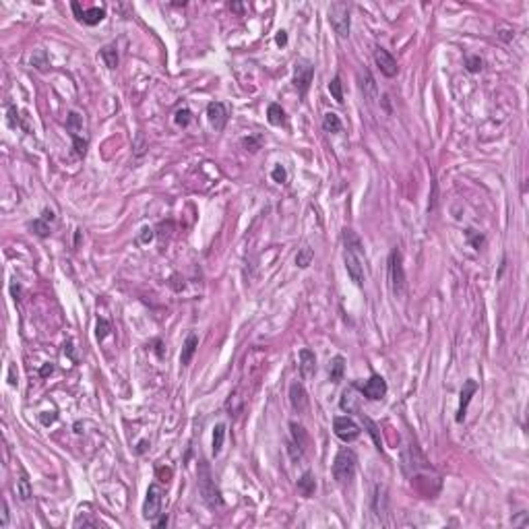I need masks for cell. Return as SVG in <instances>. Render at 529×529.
<instances>
[{
    "instance_id": "1",
    "label": "cell",
    "mask_w": 529,
    "mask_h": 529,
    "mask_svg": "<svg viewBox=\"0 0 529 529\" xmlns=\"http://www.w3.org/2000/svg\"><path fill=\"white\" fill-rule=\"evenodd\" d=\"M343 242H345V269H347V275L351 277V281H354L356 285H362V281H364V258H362L360 238L351 230H345Z\"/></svg>"
},
{
    "instance_id": "7",
    "label": "cell",
    "mask_w": 529,
    "mask_h": 529,
    "mask_svg": "<svg viewBox=\"0 0 529 529\" xmlns=\"http://www.w3.org/2000/svg\"><path fill=\"white\" fill-rule=\"evenodd\" d=\"M333 430H335V436L343 443H351V440H356L360 436V428L358 424L351 420L347 415H339L333 420Z\"/></svg>"
},
{
    "instance_id": "16",
    "label": "cell",
    "mask_w": 529,
    "mask_h": 529,
    "mask_svg": "<svg viewBox=\"0 0 529 529\" xmlns=\"http://www.w3.org/2000/svg\"><path fill=\"white\" fill-rule=\"evenodd\" d=\"M343 372H345V358L343 356H335L333 360L329 362V379L333 383H339L343 379Z\"/></svg>"
},
{
    "instance_id": "38",
    "label": "cell",
    "mask_w": 529,
    "mask_h": 529,
    "mask_svg": "<svg viewBox=\"0 0 529 529\" xmlns=\"http://www.w3.org/2000/svg\"><path fill=\"white\" fill-rule=\"evenodd\" d=\"M242 145H244L246 149H250V151H258V149H260V139L250 137V139H244V141H242Z\"/></svg>"
},
{
    "instance_id": "35",
    "label": "cell",
    "mask_w": 529,
    "mask_h": 529,
    "mask_svg": "<svg viewBox=\"0 0 529 529\" xmlns=\"http://www.w3.org/2000/svg\"><path fill=\"white\" fill-rule=\"evenodd\" d=\"M95 333H97V339H99V341L105 339L108 333H110V323L103 321V319H99V321H97V331H95Z\"/></svg>"
},
{
    "instance_id": "6",
    "label": "cell",
    "mask_w": 529,
    "mask_h": 529,
    "mask_svg": "<svg viewBox=\"0 0 529 529\" xmlns=\"http://www.w3.org/2000/svg\"><path fill=\"white\" fill-rule=\"evenodd\" d=\"M162 502H164V490L157 486V484H151L147 490V498L143 504V517L153 521L155 517L162 515Z\"/></svg>"
},
{
    "instance_id": "39",
    "label": "cell",
    "mask_w": 529,
    "mask_h": 529,
    "mask_svg": "<svg viewBox=\"0 0 529 529\" xmlns=\"http://www.w3.org/2000/svg\"><path fill=\"white\" fill-rule=\"evenodd\" d=\"M31 64H35L37 69H43V66H46V54H43V52H39V58H35V56H33V58H31Z\"/></svg>"
},
{
    "instance_id": "28",
    "label": "cell",
    "mask_w": 529,
    "mask_h": 529,
    "mask_svg": "<svg viewBox=\"0 0 529 529\" xmlns=\"http://www.w3.org/2000/svg\"><path fill=\"white\" fill-rule=\"evenodd\" d=\"M329 91H331V95L335 97V101H343V89H341V79L339 77H335L333 81L329 83Z\"/></svg>"
},
{
    "instance_id": "25",
    "label": "cell",
    "mask_w": 529,
    "mask_h": 529,
    "mask_svg": "<svg viewBox=\"0 0 529 529\" xmlns=\"http://www.w3.org/2000/svg\"><path fill=\"white\" fill-rule=\"evenodd\" d=\"M224 438H226V426L217 424L213 430V455H219V451L224 447Z\"/></svg>"
},
{
    "instance_id": "3",
    "label": "cell",
    "mask_w": 529,
    "mask_h": 529,
    "mask_svg": "<svg viewBox=\"0 0 529 529\" xmlns=\"http://www.w3.org/2000/svg\"><path fill=\"white\" fill-rule=\"evenodd\" d=\"M389 281H391V290L395 298H403L407 292V277H405V269H403V258L401 252L393 248L391 256H389Z\"/></svg>"
},
{
    "instance_id": "44",
    "label": "cell",
    "mask_w": 529,
    "mask_h": 529,
    "mask_svg": "<svg viewBox=\"0 0 529 529\" xmlns=\"http://www.w3.org/2000/svg\"><path fill=\"white\" fill-rule=\"evenodd\" d=\"M52 370H54V366H52V364L43 366V368H41V377H48V374H52Z\"/></svg>"
},
{
    "instance_id": "42",
    "label": "cell",
    "mask_w": 529,
    "mask_h": 529,
    "mask_svg": "<svg viewBox=\"0 0 529 529\" xmlns=\"http://www.w3.org/2000/svg\"><path fill=\"white\" fill-rule=\"evenodd\" d=\"M275 41L279 43V46H285V43H288V33H285V31H279L277 37H275Z\"/></svg>"
},
{
    "instance_id": "19",
    "label": "cell",
    "mask_w": 529,
    "mask_h": 529,
    "mask_svg": "<svg viewBox=\"0 0 529 529\" xmlns=\"http://www.w3.org/2000/svg\"><path fill=\"white\" fill-rule=\"evenodd\" d=\"M17 494L21 500H29L31 498V484H29V478L25 471H21L19 480H17Z\"/></svg>"
},
{
    "instance_id": "13",
    "label": "cell",
    "mask_w": 529,
    "mask_h": 529,
    "mask_svg": "<svg viewBox=\"0 0 529 529\" xmlns=\"http://www.w3.org/2000/svg\"><path fill=\"white\" fill-rule=\"evenodd\" d=\"M314 372H316V356H314V351H310L308 347L300 349V374H302V379L304 381L312 379Z\"/></svg>"
},
{
    "instance_id": "29",
    "label": "cell",
    "mask_w": 529,
    "mask_h": 529,
    "mask_svg": "<svg viewBox=\"0 0 529 529\" xmlns=\"http://www.w3.org/2000/svg\"><path fill=\"white\" fill-rule=\"evenodd\" d=\"M190 120H192V114H190V110H186V108L178 110V112H176V116H174V122L178 124V126H182V128L188 126Z\"/></svg>"
},
{
    "instance_id": "36",
    "label": "cell",
    "mask_w": 529,
    "mask_h": 529,
    "mask_svg": "<svg viewBox=\"0 0 529 529\" xmlns=\"http://www.w3.org/2000/svg\"><path fill=\"white\" fill-rule=\"evenodd\" d=\"M467 238L471 240V244H473V248H475V250H480V246L484 244V236L475 234V230H467Z\"/></svg>"
},
{
    "instance_id": "8",
    "label": "cell",
    "mask_w": 529,
    "mask_h": 529,
    "mask_svg": "<svg viewBox=\"0 0 529 529\" xmlns=\"http://www.w3.org/2000/svg\"><path fill=\"white\" fill-rule=\"evenodd\" d=\"M312 77H314V66L312 62L308 60H298L296 62V71H294V85L300 93H306L308 87L312 83Z\"/></svg>"
},
{
    "instance_id": "18",
    "label": "cell",
    "mask_w": 529,
    "mask_h": 529,
    "mask_svg": "<svg viewBox=\"0 0 529 529\" xmlns=\"http://www.w3.org/2000/svg\"><path fill=\"white\" fill-rule=\"evenodd\" d=\"M354 391H356V385H351L349 389H345L343 391V397H341V409L343 411H358V397L354 395Z\"/></svg>"
},
{
    "instance_id": "40",
    "label": "cell",
    "mask_w": 529,
    "mask_h": 529,
    "mask_svg": "<svg viewBox=\"0 0 529 529\" xmlns=\"http://www.w3.org/2000/svg\"><path fill=\"white\" fill-rule=\"evenodd\" d=\"M141 232H143V234H141V238H139L141 242H149V240L153 238V230H151V228H143Z\"/></svg>"
},
{
    "instance_id": "47",
    "label": "cell",
    "mask_w": 529,
    "mask_h": 529,
    "mask_svg": "<svg viewBox=\"0 0 529 529\" xmlns=\"http://www.w3.org/2000/svg\"><path fill=\"white\" fill-rule=\"evenodd\" d=\"M15 383H17V381H15V368L11 366V385H15Z\"/></svg>"
},
{
    "instance_id": "5",
    "label": "cell",
    "mask_w": 529,
    "mask_h": 529,
    "mask_svg": "<svg viewBox=\"0 0 529 529\" xmlns=\"http://www.w3.org/2000/svg\"><path fill=\"white\" fill-rule=\"evenodd\" d=\"M329 21L333 25L335 33L339 37L349 35V25H351V17H349V5L345 3H333L329 5Z\"/></svg>"
},
{
    "instance_id": "24",
    "label": "cell",
    "mask_w": 529,
    "mask_h": 529,
    "mask_svg": "<svg viewBox=\"0 0 529 529\" xmlns=\"http://www.w3.org/2000/svg\"><path fill=\"white\" fill-rule=\"evenodd\" d=\"M267 116H269V122H271L273 126H281V124L285 122V112L281 110L279 103H271V105H269Z\"/></svg>"
},
{
    "instance_id": "15",
    "label": "cell",
    "mask_w": 529,
    "mask_h": 529,
    "mask_svg": "<svg viewBox=\"0 0 529 529\" xmlns=\"http://www.w3.org/2000/svg\"><path fill=\"white\" fill-rule=\"evenodd\" d=\"M316 490V482H314V475L310 471H306L300 480H298V492L304 496V498H310Z\"/></svg>"
},
{
    "instance_id": "12",
    "label": "cell",
    "mask_w": 529,
    "mask_h": 529,
    "mask_svg": "<svg viewBox=\"0 0 529 529\" xmlns=\"http://www.w3.org/2000/svg\"><path fill=\"white\" fill-rule=\"evenodd\" d=\"M478 391V383L475 381H465L463 385V391H461V399H459V409H457V422H463L465 420V413H467V405L471 401V397L475 395Z\"/></svg>"
},
{
    "instance_id": "45",
    "label": "cell",
    "mask_w": 529,
    "mask_h": 529,
    "mask_svg": "<svg viewBox=\"0 0 529 529\" xmlns=\"http://www.w3.org/2000/svg\"><path fill=\"white\" fill-rule=\"evenodd\" d=\"M54 420H56V415H54V413H52L50 417H48V415H41V422H43V424H52Z\"/></svg>"
},
{
    "instance_id": "23",
    "label": "cell",
    "mask_w": 529,
    "mask_h": 529,
    "mask_svg": "<svg viewBox=\"0 0 529 529\" xmlns=\"http://www.w3.org/2000/svg\"><path fill=\"white\" fill-rule=\"evenodd\" d=\"M312 258H314V250L310 248V246H302L300 250H298V254H296V264L300 269H306L308 264L312 262Z\"/></svg>"
},
{
    "instance_id": "21",
    "label": "cell",
    "mask_w": 529,
    "mask_h": 529,
    "mask_svg": "<svg viewBox=\"0 0 529 529\" xmlns=\"http://www.w3.org/2000/svg\"><path fill=\"white\" fill-rule=\"evenodd\" d=\"M101 58H103V62H105L108 69H116V66H118V52H116L114 43H110V46H103V48H101Z\"/></svg>"
},
{
    "instance_id": "31",
    "label": "cell",
    "mask_w": 529,
    "mask_h": 529,
    "mask_svg": "<svg viewBox=\"0 0 529 529\" xmlns=\"http://www.w3.org/2000/svg\"><path fill=\"white\" fill-rule=\"evenodd\" d=\"M364 77H366V83H362V89L368 97H374V93H377V85H374V79L370 77L368 71H364Z\"/></svg>"
},
{
    "instance_id": "33",
    "label": "cell",
    "mask_w": 529,
    "mask_h": 529,
    "mask_svg": "<svg viewBox=\"0 0 529 529\" xmlns=\"http://www.w3.org/2000/svg\"><path fill=\"white\" fill-rule=\"evenodd\" d=\"M271 178H273L277 184H283L285 180H288V172H285V168H283V166H277V168L271 172Z\"/></svg>"
},
{
    "instance_id": "2",
    "label": "cell",
    "mask_w": 529,
    "mask_h": 529,
    "mask_svg": "<svg viewBox=\"0 0 529 529\" xmlns=\"http://www.w3.org/2000/svg\"><path fill=\"white\" fill-rule=\"evenodd\" d=\"M198 490H201L203 500L211 506V509L224 506V498L219 494V488L215 486V480L211 475V467H209L207 461H201V465H198Z\"/></svg>"
},
{
    "instance_id": "22",
    "label": "cell",
    "mask_w": 529,
    "mask_h": 529,
    "mask_svg": "<svg viewBox=\"0 0 529 529\" xmlns=\"http://www.w3.org/2000/svg\"><path fill=\"white\" fill-rule=\"evenodd\" d=\"M290 428H292V436H294V447H298L300 451H304V449H306V443H308V436H306L304 428L298 426L296 422H292Z\"/></svg>"
},
{
    "instance_id": "30",
    "label": "cell",
    "mask_w": 529,
    "mask_h": 529,
    "mask_svg": "<svg viewBox=\"0 0 529 529\" xmlns=\"http://www.w3.org/2000/svg\"><path fill=\"white\" fill-rule=\"evenodd\" d=\"M33 232H35L37 236H41V238H46V236L50 234V222H46L43 217L35 219V222H33Z\"/></svg>"
},
{
    "instance_id": "4",
    "label": "cell",
    "mask_w": 529,
    "mask_h": 529,
    "mask_svg": "<svg viewBox=\"0 0 529 529\" xmlns=\"http://www.w3.org/2000/svg\"><path fill=\"white\" fill-rule=\"evenodd\" d=\"M358 457L351 449H341L333 461V478L339 484H349L356 475Z\"/></svg>"
},
{
    "instance_id": "20",
    "label": "cell",
    "mask_w": 529,
    "mask_h": 529,
    "mask_svg": "<svg viewBox=\"0 0 529 529\" xmlns=\"http://www.w3.org/2000/svg\"><path fill=\"white\" fill-rule=\"evenodd\" d=\"M103 17H105V11L99 9V7H93V9H89V11H85V13H83L81 21H83L85 25H97Z\"/></svg>"
},
{
    "instance_id": "34",
    "label": "cell",
    "mask_w": 529,
    "mask_h": 529,
    "mask_svg": "<svg viewBox=\"0 0 529 529\" xmlns=\"http://www.w3.org/2000/svg\"><path fill=\"white\" fill-rule=\"evenodd\" d=\"M482 64H484V62H482L480 56H469V58H467V71H469V73H480V71H482Z\"/></svg>"
},
{
    "instance_id": "32",
    "label": "cell",
    "mask_w": 529,
    "mask_h": 529,
    "mask_svg": "<svg viewBox=\"0 0 529 529\" xmlns=\"http://www.w3.org/2000/svg\"><path fill=\"white\" fill-rule=\"evenodd\" d=\"M81 126H83V118H81L77 112H71V114H69V128H71V135H77Z\"/></svg>"
},
{
    "instance_id": "26",
    "label": "cell",
    "mask_w": 529,
    "mask_h": 529,
    "mask_svg": "<svg viewBox=\"0 0 529 529\" xmlns=\"http://www.w3.org/2000/svg\"><path fill=\"white\" fill-rule=\"evenodd\" d=\"M323 126H325V130H327V132H339V130H341V120H339V116H337V114L329 112V114H325Z\"/></svg>"
},
{
    "instance_id": "43",
    "label": "cell",
    "mask_w": 529,
    "mask_h": 529,
    "mask_svg": "<svg viewBox=\"0 0 529 529\" xmlns=\"http://www.w3.org/2000/svg\"><path fill=\"white\" fill-rule=\"evenodd\" d=\"M527 513H521V517L519 519H513V525H523V527H527Z\"/></svg>"
},
{
    "instance_id": "41",
    "label": "cell",
    "mask_w": 529,
    "mask_h": 529,
    "mask_svg": "<svg viewBox=\"0 0 529 529\" xmlns=\"http://www.w3.org/2000/svg\"><path fill=\"white\" fill-rule=\"evenodd\" d=\"M7 523H9V506L7 502H3V521H0V525L7 527Z\"/></svg>"
},
{
    "instance_id": "9",
    "label": "cell",
    "mask_w": 529,
    "mask_h": 529,
    "mask_svg": "<svg viewBox=\"0 0 529 529\" xmlns=\"http://www.w3.org/2000/svg\"><path fill=\"white\" fill-rule=\"evenodd\" d=\"M362 395L366 397V399L370 401H379L383 399V397L387 395V381L383 377H379V374H374V377H370L362 387H360Z\"/></svg>"
},
{
    "instance_id": "37",
    "label": "cell",
    "mask_w": 529,
    "mask_h": 529,
    "mask_svg": "<svg viewBox=\"0 0 529 529\" xmlns=\"http://www.w3.org/2000/svg\"><path fill=\"white\" fill-rule=\"evenodd\" d=\"M73 141H75V151H77V155H83L85 149H87V141L79 137V132H77V135H73Z\"/></svg>"
},
{
    "instance_id": "11",
    "label": "cell",
    "mask_w": 529,
    "mask_h": 529,
    "mask_svg": "<svg viewBox=\"0 0 529 529\" xmlns=\"http://www.w3.org/2000/svg\"><path fill=\"white\" fill-rule=\"evenodd\" d=\"M374 60H377V66L381 69V73H383L385 77H395L397 71H399L397 60H395L385 48H377V52H374Z\"/></svg>"
},
{
    "instance_id": "27",
    "label": "cell",
    "mask_w": 529,
    "mask_h": 529,
    "mask_svg": "<svg viewBox=\"0 0 529 529\" xmlns=\"http://www.w3.org/2000/svg\"><path fill=\"white\" fill-rule=\"evenodd\" d=\"M362 420H364V426L368 428V432H370V436L374 438V445H377V449H383V440H381V434H379V426L374 424L370 417H366L364 413H362Z\"/></svg>"
},
{
    "instance_id": "10",
    "label": "cell",
    "mask_w": 529,
    "mask_h": 529,
    "mask_svg": "<svg viewBox=\"0 0 529 529\" xmlns=\"http://www.w3.org/2000/svg\"><path fill=\"white\" fill-rule=\"evenodd\" d=\"M207 118H209V124L215 128V130H222L228 122V110L222 101H213L207 105Z\"/></svg>"
},
{
    "instance_id": "14",
    "label": "cell",
    "mask_w": 529,
    "mask_h": 529,
    "mask_svg": "<svg viewBox=\"0 0 529 529\" xmlns=\"http://www.w3.org/2000/svg\"><path fill=\"white\" fill-rule=\"evenodd\" d=\"M290 403H292L294 411H298V413H304L308 409V395H306V391L300 383L290 385Z\"/></svg>"
},
{
    "instance_id": "46",
    "label": "cell",
    "mask_w": 529,
    "mask_h": 529,
    "mask_svg": "<svg viewBox=\"0 0 529 529\" xmlns=\"http://www.w3.org/2000/svg\"><path fill=\"white\" fill-rule=\"evenodd\" d=\"M157 527H164V525H168V517H164V519H160L157 523H155Z\"/></svg>"
},
{
    "instance_id": "17",
    "label": "cell",
    "mask_w": 529,
    "mask_h": 529,
    "mask_svg": "<svg viewBox=\"0 0 529 529\" xmlns=\"http://www.w3.org/2000/svg\"><path fill=\"white\" fill-rule=\"evenodd\" d=\"M196 347H198V337H196V335H188L186 341H184V347H182V354H180V364H182V366L190 364Z\"/></svg>"
}]
</instances>
